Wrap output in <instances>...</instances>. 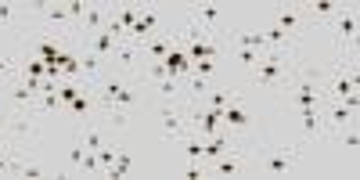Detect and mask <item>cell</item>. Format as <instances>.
<instances>
[{
	"instance_id": "5",
	"label": "cell",
	"mask_w": 360,
	"mask_h": 180,
	"mask_svg": "<svg viewBox=\"0 0 360 180\" xmlns=\"http://www.w3.org/2000/svg\"><path fill=\"white\" fill-rule=\"evenodd\" d=\"M188 130H191L188 108H180L176 101H162V108H159V134L166 141H180Z\"/></svg>"
},
{
	"instance_id": "18",
	"label": "cell",
	"mask_w": 360,
	"mask_h": 180,
	"mask_svg": "<svg viewBox=\"0 0 360 180\" xmlns=\"http://www.w3.org/2000/svg\"><path fill=\"white\" fill-rule=\"evenodd\" d=\"M90 112H98L94 90H86V94H79V98H72L69 105H62V115H90Z\"/></svg>"
},
{
	"instance_id": "11",
	"label": "cell",
	"mask_w": 360,
	"mask_h": 180,
	"mask_svg": "<svg viewBox=\"0 0 360 180\" xmlns=\"http://www.w3.org/2000/svg\"><path fill=\"white\" fill-rule=\"evenodd\" d=\"M238 173H245V152L242 148H231L220 159L205 162V176H238Z\"/></svg>"
},
{
	"instance_id": "14",
	"label": "cell",
	"mask_w": 360,
	"mask_h": 180,
	"mask_svg": "<svg viewBox=\"0 0 360 180\" xmlns=\"http://www.w3.org/2000/svg\"><path fill=\"white\" fill-rule=\"evenodd\" d=\"M137 58H141V47H137V44L119 40L115 51H112V58H108V65H115V72H130V69L137 65Z\"/></svg>"
},
{
	"instance_id": "3",
	"label": "cell",
	"mask_w": 360,
	"mask_h": 180,
	"mask_svg": "<svg viewBox=\"0 0 360 180\" xmlns=\"http://www.w3.org/2000/svg\"><path fill=\"white\" fill-rule=\"evenodd\" d=\"M324 101V76L321 72H303L295 79L292 86V105L295 112H303V108H317Z\"/></svg>"
},
{
	"instance_id": "31",
	"label": "cell",
	"mask_w": 360,
	"mask_h": 180,
	"mask_svg": "<svg viewBox=\"0 0 360 180\" xmlns=\"http://www.w3.org/2000/svg\"><path fill=\"white\" fill-rule=\"evenodd\" d=\"M79 141H83V148H86V152H98V148L105 144V134H101V130H90V134H83Z\"/></svg>"
},
{
	"instance_id": "19",
	"label": "cell",
	"mask_w": 360,
	"mask_h": 180,
	"mask_svg": "<svg viewBox=\"0 0 360 180\" xmlns=\"http://www.w3.org/2000/svg\"><path fill=\"white\" fill-rule=\"evenodd\" d=\"M238 94L234 90H220V86H209L205 90V101H198V105H205V108H217V112H224L231 101H234Z\"/></svg>"
},
{
	"instance_id": "28",
	"label": "cell",
	"mask_w": 360,
	"mask_h": 180,
	"mask_svg": "<svg viewBox=\"0 0 360 180\" xmlns=\"http://www.w3.org/2000/svg\"><path fill=\"white\" fill-rule=\"evenodd\" d=\"M98 173H101L98 155H94V152H86V155H83V166H79V176H98Z\"/></svg>"
},
{
	"instance_id": "35",
	"label": "cell",
	"mask_w": 360,
	"mask_h": 180,
	"mask_svg": "<svg viewBox=\"0 0 360 180\" xmlns=\"http://www.w3.org/2000/svg\"><path fill=\"white\" fill-rule=\"evenodd\" d=\"M65 8H69V22L79 25V18H83V11H86V8H83V0H69Z\"/></svg>"
},
{
	"instance_id": "8",
	"label": "cell",
	"mask_w": 360,
	"mask_h": 180,
	"mask_svg": "<svg viewBox=\"0 0 360 180\" xmlns=\"http://www.w3.org/2000/svg\"><path fill=\"white\" fill-rule=\"evenodd\" d=\"M224 130H227L231 137L252 130V112H249V105H245V94H238V98L224 108Z\"/></svg>"
},
{
	"instance_id": "30",
	"label": "cell",
	"mask_w": 360,
	"mask_h": 180,
	"mask_svg": "<svg viewBox=\"0 0 360 180\" xmlns=\"http://www.w3.org/2000/svg\"><path fill=\"white\" fill-rule=\"evenodd\" d=\"M15 18H18V8L8 4V0H0V29H4V25H15Z\"/></svg>"
},
{
	"instance_id": "1",
	"label": "cell",
	"mask_w": 360,
	"mask_h": 180,
	"mask_svg": "<svg viewBox=\"0 0 360 180\" xmlns=\"http://www.w3.org/2000/svg\"><path fill=\"white\" fill-rule=\"evenodd\" d=\"M94 98H98V112L105 115L108 127H127L130 112L141 105V90H137V83H127L115 72L94 86Z\"/></svg>"
},
{
	"instance_id": "7",
	"label": "cell",
	"mask_w": 360,
	"mask_h": 180,
	"mask_svg": "<svg viewBox=\"0 0 360 180\" xmlns=\"http://www.w3.org/2000/svg\"><path fill=\"white\" fill-rule=\"evenodd\" d=\"M310 15H307V4H288L274 15V25L281 29V33H288V40L295 44L299 37H303V29H307Z\"/></svg>"
},
{
	"instance_id": "12",
	"label": "cell",
	"mask_w": 360,
	"mask_h": 180,
	"mask_svg": "<svg viewBox=\"0 0 360 180\" xmlns=\"http://www.w3.org/2000/svg\"><path fill=\"white\" fill-rule=\"evenodd\" d=\"M159 25H162V11H159V8H148V11L141 8V15H137L134 29L127 33V40L141 47V44H144L148 37H155V29H159Z\"/></svg>"
},
{
	"instance_id": "2",
	"label": "cell",
	"mask_w": 360,
	"mask_h": 180,
	"mask_svg": "<svg viewBox=\"0 0 360 180\" xmlns=\"http://www.w3.org/2000/svg\"><path fill=\"white\" fill-rule=\"evenodd\" d=\"M288 79V51H263L259 62L252 65L256 86H281Z\"/></svg>"
},
{
	"instance_id": "15",
	"label": "cell",
	"mask_w": 360,
	"mask_h": 180,
	"mask_svg": "<svg viewBox=\"0 0 360 180\" xmlns=\"http://www.w3.org/2000/svg\"><path fill=\"white\" fill-rule=\"evenodd\" d=\"M37 15L51 25V33L54 37H62V29H69L72 22H69V8L65 4H37Z\"/></svg>"
},
{
	"instance_id": "17",
	"label": "cell",
	"mask_w": 360,
	"mask_h": 180,
	"mask_svg": "<svg viewBox=\"0 0 360 180\" xmlns=\"http://www.w3.org/2000/svg\"><path fill=\"white\" fill-rule=\"evenodd\" d=\"M220 40L213 37V40H198V44H188L184 47V54L191 58V62H202V58H213V62H217V58H220Z\"/></svg>"
},
{
	"instance_id": "4",
	"label": "cell",
	"mask_w": 360,
	"mask_h": 180,
	"mask_svg": "<svg viewBox=\"0 0 360 180\" xmlns=\"http://www.w3.org/2000/svg\"><path fill=\"white\" fill-rule=\"evenodd\" d=\"M299 162L303 159H299L295 148H274V152H266L263 159H256L263 176H292L299 169Z\"/></svg>"
},
{
	"instance_id": "29",
	"label": "cell",
	"mask_w": 360,
	"mask_h": 180,
	"mask_svg": "<svg viewBox=\"0 0 360 180\" xmlns=\"http://www.w3.org/2000/svg\"><path fill=\"white\" fill-rule=\"evenodd\" d=\"M231 54L238 58V62H242L245 69H252L256 62H259V51H242V47H231Z\"/></svg>"
},
{
	"instance_id": "6",
	"label": "cell",
	"mask_w": 360,
	"mask_h": 180,
	"mask_svg": "<svg viewBox=\"0 0 360 180\" xmlns=\"http://www.w3.org/2000/svg\"><path fill=\"white\" fill-rule=\"evenodd\" d=\"M356 29H360L356 8H353V4H339V11H335V44H339V58H342L346 51L353 54V47H356Z\"/></svg>"
},
{
	"instance_id": "26",
	"label": "cell",
	"mask_w": 360,
	"mask_h": 180,
	"mask_svg": "<svg viewBox=\"0 0 360 180\" xmlns=\"http://www.w3.org/2000/svg\"><path fill=\"white\" fill-rule=\"evenodd\" d=\"M94 155H98V166H101V173H108V166H112V162H115V155H119V148H115V144H101Z\"/></svg>"
},
{
	"instance_id": "27",
	"label": "cell",
	"mask_w": 360,
	"mask_h": 180,
	"mask_svg": "<svg viewBox=\"0 0 360 180\" xmlns=\"http://www.w3.org/2000/svg\"><path fill=\"white\" fill-rule=\"evenodd\" d=\"M342 148H346L349 155H356V148H360V130H356V123L346 127V134H342Z\"/></svg>"
},
{
	"instance_id": "22",
	"label": "cell",
	"mask_w": 360,
	"mask_h": 180,
	"mask_svg": "<svg viewBox=\"0 0 360 180\" xmlns=\"http://www.w3.org/2000/svg\"><path fill=\"white\" fill-rule=\"evenodd\" d=\"M191 76H195V79H205V83H213V76H217V62H213V58L191 62ZM191 76H188V79H191Z\"/></svg>"
},
{
	"instance_id": "9",
	"label": "cell",
	"mask_w": 360,
	"mask_h": 180,
	"mask_svg": "<svg viewBox=\"0 0 360 180\" xmlns=\"http://www.w3.org/2000/svg\"><path fill=\"white\" fill-rule=\"evenodd\" d=\"M356 108H360V105L324 98V105H321V112H324V127H328V130H346L349 123H356Z\"/></svg>"
},
{
	"instance_id": "32",
	"label": "cell",
	"mask_w": 360,
	"mask_h": 180,
	"mask_svg": "<svg viewBox=\"0 0 360 180\" xmlns=\"http://www.w3.org/2000/svg\"><path fill=\"white\" fill-rule=\"evenodd\" d=\"M83 155H86V148H83V141L72 148V152H69V173H76L79 176V166H83Z\"/></svg>"
},
{
	"instance_id": "36",
	"label": "cell",
	"mask_w": 360,
	"mask_h": 180,
	"mask_svg": "<svg viewBox=\"0 0 360 180\" xmlns=\"http://www.w3.org/2000/svg\"><path fill=\"white\" fill-rule=\"evenodd\" d=\"M144 72H148V79H155V83H159V79H166V65H162V62H148V69H144Z\"/></svg>"
},
{
	"instance_id": "20",
	"label": "cell",
	"mask_w": 360,
	"mask_h": 180,
	"mask_svg": "<svg viewBox=\"0 0 360 180\" xmlns=\"http://www.w3.org/2000/svg\"><path fill=\"white\" fill-rule=\"evenodd\" d=\"M231 47H242V51H259V54H263V51H266V40H263L259 29H249V33H238Z\"/></svg>"
},
{
	"instance_id": "10",
	"label": "cell",
	"mask_w": 360,
	"mask_h": 180,
	"mask_svg": "<svg viewBox=\"0 0 360 180\" xmlns=\"http://www.w3.org/2000/svg\"><path fill=\"white\" fill-rule=\"evenodd\" d=\"M188 18H191L198 29H205L209 37H217L220 29L227 25V11H224L220 4H195V8L188 11Z\"/></svg>"
},
{
	"instance_id": "25",
	"label": "cell",
	"mask_w": 360,
	"mask_h": 180,
	"mask_svg": "<svg viewBox=\"0 0 360 180\" xmlns=\"http://www.w3.org/2000/svg\"><path fill=\"white\" fill-rule=\"evenodd\" d=\"M137 15H141V8H137V4H130V8H123V11H115L112 18L119 22V29H123V33H130L134 22H137Z\"/></svg>"
},
{
	"instance_id": "16",
	"label": "cell",
	"mask_w": 360,
	"mask_h": 180,
	"mask_svg": "<svg viewBox=\"0 0 360 180\" xmlns=\"http://www.w3.org/2000/svg\"><path fill=\"white\" fill-rule=\"evenodd\" d=\"M321 105H324V101H321ZM321 105H317V108H303V112H299V130H303V137H310V141H317V137H324V134H328Z\"/></svg>"
},
{
	"instance_id": "21",
	"label": "cell",
	"mask_w": 360,
	"mask_h": 180,
	"mask_svg": "<svg viewBox=\"0 0 360 180\" xmlns=\"http://www.w3.org/2000/svg\"><path fill=\"white\" fill-rule=\"evenodd\" d=\"M335 11H339V4L335 0H317V4H307V15L317 22V18H335Z\"/></svg>"
},
{
	"instance_id": "33",
	"label": "cell",
	"mask_w": 360,
	"mask_h": 180,
	"mask_svg": "<svg viewBox=\"0 0 360 180\" xmlns=\"http://www.w3.org/2000/svg\"><path fill=\"white\" fill-rule=\"evenodd\" d=\"M11 130H18V123H15V115L8 112V105L0 101V134H11Z\"/></svg>"
},
{
	"instance_id": "13",
	"label": "cell",
	"mask_w": 360,
	"mask_h": 180,
	"mask_svg": "<svg viewBox=\"0 0 360 180\" xmlns=\"http://www.w3.org/2000/svg\"><path fill=\"white\" fill-rule=\"evenodd\" d=\"M112 22V8H105V4H90L86 11H83V18H79V29L86 37H94V33H101V29Z\"/></svg>"
},
{
	"instance_id": "34",
	"label": "cell",
	"mask_w": 360,
	"mask_h": 180,
	"mask_svg": "<svg viewBox=\"0 0 360 180\" xmlns=\"http://www.w3.org/2000/svg\"><path fill=\"white\" fill-rule=\"evenodd\" d=\"M15 76H18V65L11 62V58H8V54H0V79H4V83H8V79H15Z\"/></svg>"
},
{
	"instance_id": "37",
	"label": "cell",
	"mask_w": 360,
	"mask_h": 180,
	"mask_svg": "<svg viewBox=\"0 0 360 180\" xmlns=\"http://www.w3.org/2000/svg\"><path fill=\"white\" fill-rule=\"evenodd\" d=\"M15 173H18V176H47V169H44V166H37V162H33V166H22V162H18V169H15Z\"/></svg>"
},
{
	"instance_id": "23",
	"label": "cell",
	"mask_w": 360,
	"mask_h": 180,
	"mask_svg": "<svg viewBox=\"0 0 360 180\" xmlns=\"http://www.w3.org/2000/svg\"><path fill=\"white\" fill-rule=\"evenodd\" d=\"M18 76H37V79H44V76H47V65L40 62V58L29 54L25 62H18Z\"/></svg>"
},
{
	"instance_id": "24",
	"label": "cell",
	"mask_w": 360,
	"mask_h": 180,
	"mask_svg": "<svg viewBox=\"0 0 360 180\" xmlns=\"http://www.w3.org/2000/svg\"><path fill=\"white\" fill-rule=\"evenodd\" d=\"M18 169V159H15V148L8 141H0V173H15Z\"/></svg>"
}]
</instances>
